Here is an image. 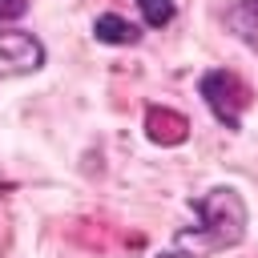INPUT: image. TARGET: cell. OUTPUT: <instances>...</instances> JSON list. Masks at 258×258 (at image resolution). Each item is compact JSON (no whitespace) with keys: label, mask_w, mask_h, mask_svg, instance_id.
<instances>
[{"label":"cell","mask_w":258,"mask_h":258,"mask_svg":"<svg viewBox=\"0 0 258 258\" xmlns=\"http://www.w3.org/2000/svg\"><path fill=\"white\" fill-rule=\"evenodd\" d=\"M246 234V206L230 185H214L202 198L189 202V222L177 230V250L181 254H210V250H230Z\"/></svg>","instance_id":"6da1fadb"},{"label":"cell","mask_w":258,"mask_h":258,"mask_svg":"<svg viewBox=\"0 0 258 258\" xmlns=\"http://www.w3.org/2000/svg\"><path fill=\"white\" fill-rule=\"evenodd\" d=\"M202 97H206L210 113H214L226 129H238L242 109H246V85H242V77H234V73H226V69H214V73L202 77Z\"/></svg>","instance_id":"7a4b0ae2"},{"label":"cell","mask_w":258,"mask_h":258,"mask_svg":"<svg viewBox=\"0 0 258 258\" xmlns=\"http://www.w3.org/2000/svg\"><path fill=\"white\" fill-rule=\"evenodd\" d=\"M44 64V44L32 32L4 28L0 32V77H24Z\"/></svg>","instance_id":"3957f363"},{"label":"cell","mask_w":258,"mask_h":258,"mask_svg":"<svg viewBox=\"0 0 258 258\" xmlns=\"http://www.w3.org/2000/svg\"><path fill=\"white\" fill-rule=\"evenodd\" d=\"M145 133H149V141H157V145H181L185 133H189V121H185L181 113H173V109L153 105V109H145Z\"/></svg>","instance_id":"277c9868"},{"label":"cell","mask_w":258,"mask_h":258,"mask_svg":"<svg viewBox=\"0 0 258 258\" xmlns=\"http://www.w3.org/2000/svg\"><path fill=\"white\" fill-rule=\"evenodd\" d=\"M93 32H97V40H101V44H137V36H141V28H137V24H129V20H125V16H117V12L97 16Z\"/></svg>","instance_id":"5b68a950"},{"label":"cell","mask_w":258,"mask_h":258,"mask_svg":"<svg viewBox=\"0 0 258 258\" xmlns=\"http://www.w3.org/2000/svg\"><path fill=\"white\" fill-rule=\"evenodd\" d=\"M226 24H230V32H234L238 40H246V44L258 52V12H254L250 0H246V4H234V8L226 12Z\"/></svg>","instance_id":"8992f818"},{"label":"cell","mask_w":258,"mask_h":258,"mask_svg":"<svg viewBox=\"0 0 258 258\" xmlns=\"http://www.w3.org/2000/svg\"><path fill=\"white\" fill-rule=\"evenodd\" d=\"M137 8L145 16V24H153V28H161V24L173 20V0H137Z\"/></svg>","instance_id":"52a82bcc"},{"label":"cell","mask_w":258,"mask_h":258,"mask_svg":"<svg viewBox=\"0 0 258 258\" xmlns=\"http://www.w3.org/2000/svg\"><path fill=\"white\" fill-rule=\"evenodd\" d=\"M24 12V0H0V20H12Z\"/></svg>","instance_id":"ba28073f"},{"label":"cell","mask_w":258,"mask_h":258,"mask_svg":"<svg viewBox=\"0 0 258 258\" xmlns=\"http://www.w3.org/2000/svg\"><path fill=\"white\" fill-rule=\"evenodd\" d=\"M157 258H189V254H181V250H169V254H157Z\"/></svg>","instance_id":"9c48e42d"},{"label":"cell","mask_w":258,"mask_h":258,"mask_svg":"<svg viewBox=\"0 0 258 258\" xmlns=\"http://www.w3.org/2000/svg\"><path fill=\"white\" fill-rule=\"evenodd\" d=\"M250 4H254V12H258V0H250Z\"/></svg>","instance_id":"30bf717a"}]
</instances>
